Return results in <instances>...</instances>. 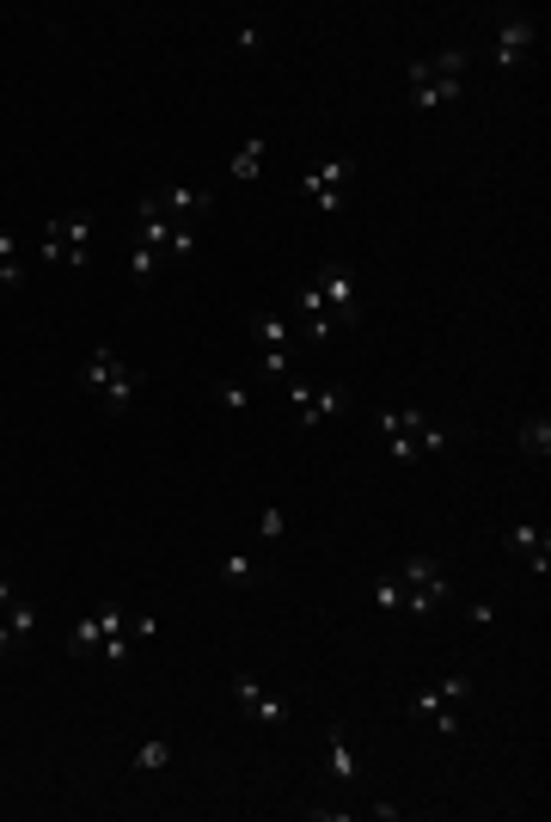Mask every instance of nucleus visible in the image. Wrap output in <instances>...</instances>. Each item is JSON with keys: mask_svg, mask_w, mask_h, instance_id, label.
<instances>
[{"mask_svg": "<svg viewBox=\"0 0 551 822\" xmlns=\"http://www.w3.org/2000/svg\"><path fill=\"white\" fill-rule=\"evenodd\" d=\"M13 595H19V590H13V583H7V577H0V607L13 602Z\"/></svg>", "mask_w": 551, "mask_h": 822, "instance_id": "c756f323", "label": "nucleus"}, {"mask_svg": "<svg viewBox=\"0 0 551 822\" xmlns=\"http://www.w3.org/2000/svg\"><path fill=\"white\" fill-rule=\"evenodd\" d=\"M80 381H86V393H98V400H105L110 412H117V418L129 412V405H136V374H129V362H122L117 350H110V344H98V350L86 357Z\"/></svg>", "mask_w": 551, "mask_h": 822, "instance_id": "39448f33", "label": "nucleus"}, {"mask_svg": "<svg viewBox=\"0 0 551 822\" xmlns=\"http://www.w3.org/2000/svg\"><path fill=\"white\" fill-rule=\"evenodd\" d=\"M258 565L251 559H221V583H227V590H251V583H258Z\"/></svg>", "mask_w": 551, "mask_h": 822, "instance_id": "393cba45", "label": "nucleus"}, {"mask_svg": "<svg viewBox=\"0 0 551 822\" xmlns=\"http://www.w3.org/2000/svg\"><path fill=\"white\" fill-rule=\"evenodd\" d=\"M534 44H539V19H527V13L496 19V68H520Z\"/></svg>", "mask_w": 551, "mask_h": 822, "instance_id": "ddd939ff", "label": "nucleus"}, {"mask_svg": "<svg viewBox=\"0 0 551 822\" xmlns=\"http://www.w3.org/2000/svg\"><path fill=\"white\" fill-rule=\"evenodd\" d=\"M508 546L527 559V571H534V577L551 571V534L539 522H508Z\"/></svg>", "mask_w": 551, "mask_h": 822, "instance_id": "2eb2a0df", "label": "nucleus"}, {"mask_svg": "<svg viewBox=\"0 0 551 822\" xmlns=\"http://www.w3.org/2000/svg\"><path fill=\"white\" fill-rule=\"evenodd\" d=\"M233 699H239V713L251 718V725H263V730H282V725H289V699L270 694L258 675H233Z\"/></svg>", "mask_w": 551, "mask_h": 822, "instance_id": "9b49d317", "label": "nucleus"}, {"mask_svg": "<svg viewBox=\"0 0 551 822\" xmlns=\"http://www.w3.org/2000/svg\"><path fill=\"white\" fill-rule=\"evenodd\" d=\"M141 246H153L160 258H184L197 246V221H166V216H141Z\"/></svg>", "mask_w": 551, "mask_h": 822, "instance_id": "4468645a", "label": "nucleus"}, {"mask_svg": "<svg viewBox=\"0 0 551 822\" xmlns=\"http://www.w3.org/2000/svg\"><path fill=\"white\" fill-rule=\"evenodd\" d=\"M362 320V289H355V270L350 264H319L313 282L301 289V332L313 344L331 338L337 326H355Z\"/></svg>", "mask_w": 551, "mask_h": 822, "instance_id": "f257e3e1", "label": "nucleus"}, {"mask_svg": "<svg viewBox=\"0 0 551 822\" xmlns=\"http://www.w3.org/2000/svg\"><path fill=\"white\" fill-rule=\"evenodd\" d=\"M367 590H374V602L380 607H398V614H405V583H398V571H380Z\"/></svg>", "mask_w": 551, "mask_h": 822, "instance_id": "a878e982", "label": "nucleus"}, {"mask_svg": "<svg viewBox=\"0 0 551 822\" xmlns=\"http://www.w3.org/2000/svg\"><path fill=\"white\" fill-rule=\"evenodd\" d=\"M263 154H270V136H251V141H239V148H233V160H227V172L239 178V185H251V178L263 172Z\"/></svg>", "mask_w": 551, "mask_h": 822, "instance_id": "6ab92c4d", "label": "nucleus"}, {"mask_svg": "<svg viewBox=\"0 0 551 822\" xmlns=\"http://www.w3.org/2000/svg\"><path fill=\"white\" fill-rule=\"evenodd\" d=\"M160 270H166V258H160L153 246H141V240H136V252H129V277H136V282H153Z\"/></svg>", "mask_w": 551, "mask_h": 822, "instance_id": "b1692460", "label": "nucleus"}, {"mask_svg": "<svg viewBox=\"0 0 551 822\" xmlns=\"http://www.w3.org/2000/svg\"><path fill=\"white\" fill-rule=\"evenodd\" d=\"M289 405H294V418L313 430V424L337 418V412H350V393H337V387H313V381H289Z\"/></svg>", "mask_w": 551, "mask_h": 822, "instance_id": "f8f14e48", "label": "nucleus"}, {"mask_svg": "<svg viewBox=\"0 0 551 822\" xmlns=\"http://www.w3.org/2000/svg\"><path fill=\"white\" fill-rule=\"evenodd\" d=\"M202 209H214V190L202 185H166L141 197V216H166V221H197Z\"/></svg>", "mask_w": 551, "mask_h": 822, "instance_id": "9d476101", "label": "nucleus"}, {"mask_svg": "<svg viewBox=\"0 0 551 822\" xmlns=\"http://www.w3.org/2000/svg\"><path fill=\"white\" fill-rule=\"evenodd\" d=\"M466 49H442V56H417L411 68H405V86H411V105L417 111H442L454 105L459 93H466Z\"/></svg>", "mask_w": 551, "mask_h": 822, "instance_id": "f03ea898", "label": "nucleus"}, {"mask_svg": "<svg viewBox=\"0 0 551 822\" xmlns=\"http://www.w3.org/2000/svg\"><path fill=\"white\" fill-rule=\"evenodd\" d=\"M0 633H7V645H13V651H25L31 638H37V607H31L25 595H13V602L0 607Z\"/></svg>", "mask_w": 551, "mask_h": 822, "instance_id": "f3484780", "label": "nucleus"}, {"mask_svg": "<svg viewBox=\"0 0 551 822\" xmlns=\"http://www.w3.org/2000/svg\"><path fill=\"white\" fill-rule=\"evenodd\" d=\"M258 534H263V541H282V534H289V516L276 510V503H270V510H258Z\"/></svg>", "mask_w": 551, "mask_h": 822, "instance_id": "cd10ccee", "label": "nucleus"}, {"mask_svg": "<svg viewBox=\"0 0 551 822\" xmlns=\"http://www.w3.org/2000/svg\"><path fill=\"white\" fill-rule=\"evenodd\" d=\"M25 282V264H19V240L0 233V289H19Z\"/></svg>", "mask_w": 551, "mask_h": 822, "instance_id": "4be33fe9", "label": "nucleus"}, {"mask_svg": "<svg viewBox=\"0 0 551 822\" xmlns=\"http://www.w3.org/2000/svg\"><path fill=\"white\" fill-rule=\"evenodd\" d=\"M92 621H98V663H110V669L129 663L136 645H153V638H160V621H153V614H129V607H117V602H105Z\"/></svg>", "mask_w": 551, "mask_h": 822, "instance_id": "7ed1b4c3", "label": "nucleus"}, {"mask_svg": "<svg viewBox=\"0 0 551 822\" xmlns=\"http://www.w3.org/2000/svg\"><path fill=\"white\" fill-rule=\"evenodd\" d=\"M398 583H405V614H435L442 602H454V583L423 553H411V559L398 565Z\"/></svg>", "mask_w": 551, "mask_h": 822, "instance_id": "423d86ee", "label": "nucleus"}, {"mask_svg": "<svg viewBox=\"0 0 551 822\" xmlns=\"http://www.w3.org/2000/svg\"><path fill=\"white\" fill-rule=\"evenodd\" d=\"M405 713H411L417 725H435L442 737H459V713L447 706L442 694H435V687H411V699H405Z\"/></svg>", "mask_w": 551, "mask_h": 822, "instance_id": "dca6fc26", "label": "nucleus"}, {"mask_svg": "<svg viewBox=\"0 0 551 822\" xmlns=\"http://www.w3.org/2000/svg\"><path fill=\"white\" fill-rule=\"evenodd\" d=\"M350 178H355V160H313V166L301 172V197L313 202L319 216H331V209H343Z\"/></svg>", "mask_w": 551, "mask_h": 822, "instance_id": "1a4fd4ad", "label": "nucleus"}, {"mask_svg": "<svg viewBox=\"0 0 551 822\" xmlns=\"http://www.w3.org/2000/svg\"><path fill=\"white\" fill-rule=\"evenodd\" d=\"M466 621H472V626H490L496 614H490V602H466Z\"/></svg>", "mask_w": 551, "mask_h": 822, "instance_id": "c85d7f7f", "label": "nucleus"}, {"mask_svg": "<svg viewBox=\"0 0 551 822\" xmlns=\"http://www.w3.org/2000/svg\"><path fill=\"white\" fill-rule=\"evenodd\" d=\"M520 454H527V461H551V418L546 412L520 424Z\"/></svg>", "mask_w": 551, "mask_h": 822, "instance_id": "aec40b11", "label": "nucleus"}, {"mask_svg": "<svg viewBox=\"0 0 551 822\" xmlns=\"http://www.w3.org/2000/svg\"><path fill=\"white\" fill-rule=\"evenodd\" d=\"M251 344H258V369L270 381H289V362H294V326L282 313H251Z\"/></svg>", "mask_w": 551, "mask_h": 822, "instance_id": "6e6552de", "label": "nucleus"}, {"mask_svg": "<svg viewBox=\"0 0 551 822\" xmlns=\"http://www.w3.org/2000/svg\"><path fill=\"white\" fill-rule=\"evenodd\" d=\"M325 774H331L337 786H355V779H362V755L343 743V730H331V749H325Z\"/></svg>", "mask_w": 551, "mask_h": 822, "instance_id": "a211bd4d", "label": "nucleus"}, {"mask_svg": "<svg viewBox=\"0 0 551 822\" xmlns=\"http://www.w3.org/2000/svg\"><path fill=\"white\" fill-rule=\"evenodd\" d=\"M172 755H178V749H172L166 737H148L129 761H136V774H160V767H172Z\"/></svg>", "mask_w": 551, "mask_h": 822, "instance_id": "412c9836", "label": "nucleus"}, {"mask_svg": "<svg viewBox=\"0 0 551 822\" xmlns=\"http://www.w3.org/2000/svg\"><path fill=\"white\" fill-rule=\"evenodd\" d=\"M435 694H442L447 706H454V713H459V706H466V699L478 694V682H472V675H466V669H459V675H442V682H435Z\"/></svg>", "mask_w": 551, "mask_h": 822, "instance_id": "5701e85b", "label": "nucleus"}, {"mask_svg": "<svg viewBox=\"0 0 551 822\" xmlns=\"http://www.w3.org/2000/svg\"><path fill=\"white\" fill-rule=\"evenodd\" d=\"M214 400L227 405V412H245V405H251V387H245V381H214Z\"/></svg>", "mask_w": 551, "mask_h": 822, "instance_id": "bb28decb", "label": "nucleus"}, {"mask_svg": "<svg viewBox=\"0 0 551 822\" xmlns=\"http://www.w3.org/2000/svg\"><path fill=\"white\" fill-rule=\"evenodd\" d=\"M380 436L392 442V461H429L447 449V430L429 424L423 412H380Z\"/></svg>", "mask_w": 551, "mask_h": 822, "instance_id": "20e7f679", "label": "nucleus"}, {"mask_svg": "<svg viewBox=\"0 0 551 822\" xmlns=\"http://www.w3.org/2000/svg\"><path fill=\"white\" fill-rule=\"evenodd\" d=\"M86 240H92V216H86V209L49 216V228H44V258L61 264V270H80V264H86Z\"/></svg>", "mask_w": 551, "mask_h": 822, "instance_id": "0eeeda50", "label": "nucleus"}]
</instances>
